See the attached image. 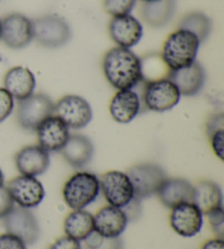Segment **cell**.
<instances>
[{
	"instance_id": "cell-11",
	"label": "cell",
	"mask_w": 224,
	"mask_h": 249,
	"mask_svg": "<svg viewBox=\"0 0 224 249\" xmlns=\"http://www.w3.org/2000/svg\"><path fill=\"white\" fill-rule=\"evenodd\" d=\"M3 225L8 233L22 239L26 245H32L41 235L37 217L29 209L15 207L3 217Z\"/></svg>"
},
{
	"instance_id": "cell-36",
	"label": "cell",
	"mask_w": 224,
	"mask_h": 249,
	"mask_svg": "<svg viewBox=\"0 0 224 249\" xmlns=\"http://www.w3.org/2000/svg\"><path fill=\"white\" fill-rule=\"evenodd\" d=\"M201 249H224V239L216 237L205 242Z\"/></svg>"
},
{
	"instance_id": "cell-37",
	"label": "cell",
	"mask_w": 224,
	"mask_h": 249,
	"mask_svg": "<svg viewBox=\"0 0 224 249\" xmlns=\"http://www.w3.org/2000/svg\"><path fill=\"white\" fill-rule=\"evenodd\" d=\"M4 186V175H3V172L1 171V168H0V187Z\"/></svg>"
},
{
	"instance_id": "cell-9",
	"label": "cell",
	"mask_w": 224,
	"mask_h": 249,
	"mask_svg": "<svg viewBox=\"0 0 224 249\" xmlns=\"http://www.w3.org/2000/svg\"><path fill=\"white\" fill-rule=\"evenodd\" d=\"M98 178L101 193L110 206L123 209L134 198L133 187L127 173L109 171Z\"/></svg>"
},
{
	"instance_id": "cell-24",
	"label": "cell",
	"mask_w": 224,
	"mask_h": 249,
	"mask_svg": "<svg viewBox=\"0 0 224 249\" xmlns=\"http://www.w3.org/2000/svg\"><path fill=\"white\" fill-rule=\"evenodd\" d=\"M194 202L199 210L205 214L210 210L223 207V194L221 187L212 180H201L194 186Z\"/></svg>"
},
{
	"instance_id": "cell-3",
	"label": "cell",
	"mask_w": 224,
	"mask_h": 249,
	"mask_svg": "<svg viewBox=\"0 0 224 249\" xmlns=\"http://www.w3.org/2000/svg\"><path fill=\"white\" fill-rule=\"evenodd\" d=\"M101 194L100 178L93 173L77 172L62 187V198L73 210H83Z\"/></svg>"
},
{
	"instance_id": "cell-29",
	"label": "cell",
	"mask_w": 224,
	"mask_h": 249,
	"mask_svg": "<svg viewBox=\"0 0 224 249\" xmlns=\"http://www.w3.org/2000/svg\"><path fill=\"white\" fill-rule=\"evenodd\" d=\"M209 225L213 233L216 234V237L223 238L224 236V211L223 207L216 208L205 213Z\"/></svg>"
},
{
	"instance_id": "cell-33",
	"label": "cell",
	"mask_w": 224,
	"mask_h": 249,
	"mask_svg": "<svg viewBox=\"0 0 224 249\" xmlns=\"http://www.w3.org/2000/svg\"><path fill=\"white\" fill-rule=\"evenodd\" d=\"M15 207V202H13L7 187H0V219H3Z\"/></svg>"
},
{
	"instance_id": "cell-20",
	"label": "cell",
	"mask_w": 224,
	"mask_h": 249,
	"mask_svg": "<svg viewBox=\"0 0 224 249\" xmlns=\"http://www.w3.org/2000/svg\"><path fill=\"white\" fill-rule=\"evenodd\" d=\"M35 87L37 80L34 74L25 67H13L4 74L3 89L17 101H22L32 95Z\"/></svg>"
},
{
	"instance_id": "cell-6",
	"label": "cell",
	"mask_w": 224,
	"mask_h": 249,
	"mask_svg": "<svg viewBox=\"0 0 224 249\" xmlns=\"http://www.w3.org/2000/svg\"><path fill=\"white\" fill-rule=\"evenodd\" d=\"M54 102L44 93H33L26 99L19 101L17 121L26 130H37L45 119L54 115Z\"/></svg>"
},
{
	"instance_id": "cell-22",
	"label": "cell",
	"mask_w": 224,
	"mask_h": 249,
	"mask_svg": "<svg viewBox=\"0 0 224 249\" xmlns=\"http://www.w3.org/2000/svg\"><path fill=\"white\" fill-rule=\"evenodd\" d=\"M60 153L71 167L83 168L92 161L94 146L87 136L70 135Z\"/></svg>"
},
{
	"instance_id": "cell-27",
	"label": "cell",
	"mask_w": 224,
	"mask_h": 249,
	"mask_svg": "<svg viewBox=\"0 0 224 249\" xmlns=\"http://www.w3.org/2000/svg\"><path fill=\"white\" fill-rule=\"evenodd\" d=\"M84 242L88 249H124V244L120 237L105 238L96 232H93Z\"/></svg>"
},
{
	"instance_id": "cell-30",
	"label": "cell",
	"mask_w": 224,
	"mask_h": 249,
	"mask_svg": "<svg viewBox=\"0 0 224 249\" xmlns=\"http://www.w3.org/2000/svg\"><path fill=\"white\" fill-rule=\"evenodd\" d=\"M213 153L221 160L224 157V128H219L207 133Z\"/></svg>"
},
{
	"instance_id": "cell-4",
	"label": "cell",
	"mask_w": 224,
	"mask_h": 249,
	"mask_svg": "<svg viewBox=\"0 0 224 249\" xmlns=\"http://www.w3.org/2000/svg\"><path fill=\"white\" fill-rule=\"evenodd\" d=\"M181 93L167 77L147 81L142 92V104L155 113H164L173 109L181 101Z\"/></svg>"
},
{
	"instance_id": "cell-31",
	"label": "cell",
	"mask_w": 224,
	"mask_h": 249,
	"mask_svg": "<svg viewBox=\"0 0 224 249\" xmlns=\"http://www.w3.org/2000/svg\"><path fill=\"white\" fill-rule=\"evenodd\" d=\"M15 108V99L4 90L3 88H0V123L10 116Z\"/></svg>"
},
{
	"instance_id": "cell-23",
	"label": "cell",
	"mask_w": 224,
	"mask_h": 249,
	"mask_svg": "<svg viewBox=\"0 0 224 249\" xmlns=\"http://www.w3.org/2000/svg\"><path fill=\"white\" fill-rule=\"evenodd\" d=\"M176 12L175 0H158L143 2L141 15L148 25L152 28H163L173 20Z\"/></svg>"
},
{
	"instance_id": "cell-18",
	"label": "cell",
	"mask_w": 224,
	"mask_h": 249,
	"mask_svg": "<svg viewBox=\"0 0 224 249\" xmlns=\"http://www.w3.org/2000/svg\"><path fill=\"white\" fill-rule=\"evenodd\" d=\"M15 163L20 175L37 177L48 170L51 158L41 145H26L16 154Z\"/></svg>"
},
{
	"instance_id": "cell-35",
	"label": "cell",
	"mask_w": 224,
	"mask_h": 249,
	"mask_svg": "<svg viewBox=\"0 0 224 249\" xmlns=\"http://www.w3.org/2000/svg\"><path fill=\"white\" fill-rule=\"evenodd\" d=\"M141 200L137 199L134 197L131 202H129L126 207L123 208V211L125 212V214L128 217V221H134L138 219L141 214V206H140Z\"/></svg>"
},
{
	"instance_id": "cell-19",
	"label": "cell",
	"mask_w": 224,
	"mask_h": 249,
	"mask_svg": "<svg viewBox=\"0 0 224 249\" xmlns=\"http://www.w3.org/2000/svg\"><path fill=\"white\" fill-rule=\"evenodd\" d=\"M38 145L47 152L60 151L69 139L70 132L67 124L55 115L45 119L37 128Z\"/></svg>"
},
{
	"instance_id": "cell-12",
	"label": "cell",
	"mask_w": 224,
	"mask_h": 249,
	"mask_svg": "<svg viewBox=\"0 0 224 249\" xmlns=\"http://www.w3.org/2000/svg\"><path fill=\"white\" fill-rule=\"evenodd\" d=\"M169 225L182 237H194L204 225V213L194 202H184L173 207L169 213Z\"/></svg>"
},
{
	"instance_id": "cell-1",
	"label": "cell",
	"mask_w": 224,
	"mask_h": 249,
	"mask_svg": "<svg viewBox=\"0 0 224 249\" xmlns=\"http://www.w3.org/2000/svg\"><path fill=\"white\" fill-rule=\"evenodd\" d=\"M103 73L116 90L134 89L143 81L141 59L128 48L116 46L103 57Z\"/></svg>"
},
{
	"instance_id": "cell-16",
	"label": "cell",
	"mask_w": 224,
	"mask_h": 249,
	"mask_svg": "<svg viewBox=\"0 0 224 249\" xmlns=\"http://www.w3.org/2000/svg\"><path fill=\"white\" fill-rule=\"evenodd\" d=\"M94 217V232L105 238L120 237L129 223L123 209L113 206L101 208Z\"/></svg>"
},
{
	"instance_id": "cell-8",
	"label": "cell",
	"mask_w": 224,
	"mask_h": 249,
	"mask_svg": "<svg viewBox=\"0 0 224 249\" xmlns=\"http://www.w3.org/2000/svg\"><path fill=\"white\" fill-rule=\"evenodd\" d=\"M54 115L60 118L69 129H82L91 123L93 110L83 97L75 94L65 95L54 106Z\"/></svg>"
},
{
	"instance_id": "cell-25",
	"label": "cell",
	"mask_w": 224,
	"mask_h": 249,
	"mask_svg": "<svg viewBox=\"0 0 224 249\" xmlns=\"http://www.w3.org/2000/svg\"><path fill=\"white\" fill-rule=\"evenodd\" d=\"M66 236L75 241H86L94 232V217L91 213L83 210H73L66 216L64 222Z\"/></svg>"
},
{
	"instance_id": "cell-32",
	"label": "cell",
	"mask_w": 224,
	"mask_h": 249,
	"mask_svg": "<svg viewBox=\"0 0 224 249\" xmlns=\"http://www.w3.org/2000/svg\"><path fill=\"white\" fill-rule=\"evenodd\" d=\"M26 244L10 233L0 235V249H26Z\"/></svg>"
},
{
	"instance_id": "cell-5",
	"label": "cell",
	"mask_w": 224,
	"mask_h": 249,
	"mask_svg": "<svg viewBox=\"0 0 224 249\" xmlns=\"http://www.w3.org/2000/svg\"><path fill=\"white\" fill-rule=\"evenodd\" d=\"M33 39L39 45L57 48L66 45L71 38V29L64 18L57 15L39 17L32 21Z\"/></svg>"
},
{
	"instance_id": "cell-28",
	"label": "cell",
	"mask_w": 224,
	"mask_h": 249,
	"mask_svg": "<svg viewBox=\"0 0 224 249\" xmlns=\"http://www.w3.org/2000/svg\"><path fill=\"white\" fill-rule=\"evenodd\" d=\"M137 0H103L104 10L112 17L131 15Z\"/></svg>"
},
{
	"instance_id": "cell-7",
	"label": "cell",
	"mask_w": 224,
	"mask_h": 249,
	"mask_svg": "<svg viewBox=\"0 0 224 249\" xmlns=\"http://www.w3.org/2000/svg\"><path fill=\"white\" fill-rule=\"evenodd\" d=\"M127 175L133 187L134 197L139 200L156 195L160 186L167 178L162 167L155 163H141L129 168Z\"/></svg>"
},
{
	"instance_id": "cell-14",
	"label": "cell",
	"mask_w": 224,
	"mask_h": 249,
	"mask_svg": "<svg viewBox=\"0 0 224 249\" xmlns=\"http://www.w3.org/2000/svg\"><path fill=\"white\" fill-rule=\"evenodd\" d=\"M109 32L116 45L131 50L141 41L143 26L137 18L131 15H124L112 18Z\"/></svg>"
},
{
	"instance_id": "cell-2",
	"label": "cell",
	"mask_w": 224,
	"mask_h": 249,
	"mask_svg": "<svg viewBox=\"0 0 224 249\" xmlns=\"http://www.w3.org/2000/svg\"><path fill=\"white\" fill-rule=\"evenodd\" d=\"M200 41L185 30H177L165 39L161 57L168 70H178L196 61Z\"/></svg>"
},
{
	"instance_id": "cell-15",
	"label": "cell",
	"mask_w": 224,
	"mask_h": 249,
	"mask_svg": "<svg viewBox=\"0 0 224 249\" xmlns=\"http://www.w3.org/2000/svg\"><path fill=\"white\" fill-rule=\"evenodd\" d=\"M167 78L175 84L181 95L195 96L203 90L207 75L204 67L196 60L185 68L168 70Z\"/></svg>"
},
{
	"instance_id": "cell-21",
	"label": "cell",
	"mask_w": 224,
	"mask_h": 249,
	"mask_svg": "<svg viewBox=\"0 0 224 249\" xmlns=\"http://www.w3.org/2000/svg\"><path fill=\"white\" fill-rule=\"evenodd\" d=\"M156 196L163 206L172 209L177 204L192 202L194 185L187 179L178 178V177H174V178L167 177L160 186Z\"/></svg>"
},
{
	"instance_id": "cell-38",
	"label": "cell",
	"mask_w": 224,
	"mask_h": 249,
	"mask_svg": "<svg viewBox=\"0 0 224 249\" xmlns=\"http://www.w3.org/2000/svg\"><path fill=\"white\" fill-rule=\"evenodd\" d=\"M143 2H153V1H158V0H141Z\"/></svg>"
},
{
	"instance_id": "cell-10",
	"label": "cell",
	"mask_w": 224,
	"mask_h": 249,
	"mask_svg": "<svg viewBox=\"0 0 224 249\" xmlns=\"http://www.w3.org/2000/svg\"><path fill=\"white\" fill-rule=\"evenodd\" d=\"M7 189L15 204L29 210L38 207L45 198L43 184L33 176H17L9 181Z\"/></svg>"
},
{
	"instance_id": "cell-13",
	"label": "cell",
	"mask_w": 224,
	"mask_h": 249,
	"mask_svg": "<svg viewBox=\"0 0 224 249\" xmlns=\"http://www.w3.org/2000/svg\"><path fill=\"white\" fill-rule=\"evenodd\" d=\"M1 39L9 48L21 50L33 41L32 20L21 13H11L1 20Z\"/></svg>"
},
{
	"instance_id": "cell-17",
	"label": "cell",
	"mask_w": 224,
	"mask_h": 249,
	"mask_svg": "<svg viewBox=\"0 0 224 249\" xmlns=\"http://www.w3.org/2000/svg\"><path fill=\"white\" fill-rule=\"evenodd\" d=\"M142 101L133 89L118 90L110 102L111 117L118 124H129L141 110Z\"/></svg>"
},
{
	"instance_id": "cell-34",
	"label": "cell",
	"mask_w": 224,
	"mask_h": 249,
	"mask_svg": "<svg viewBox=\"0 0 224 249\" xmlns=\"http://www.w3.org/2000/svg\"><path fill=\"white\" fill-rule=\"evenodd\" d=\"M48 249H82L79 241L71 238L69 236H62L56 239Z\"/></svg>"
},
{
	"instance_id": "cell-26",
	"label": "cell",
	"mask_w": 224,
	"mask_h": 249,
	"mask_svg": "<svg viewBox=\"0 0 224 249\" xmlns=\"http://www.w3.org/2000/svg\"><path fill=\"white\" fill-rule=\"evenodd\" d=\"M179 30L188 31L197 36L200 43L209 37L212 30V22L208 16L203 12H190L183 18L178 25Z\"/></svg>"
},
{
	"instance_id": "cell-39",
	"label": "cell",
	"mask_w": 224,
	"mask_h": 249,
	"mask_svg": "<svg viewBox=\"0 0 224 249\" xmlns=\"http://www.w3.org/2000/svg\"><path fill=\"white\" fill-rule=\"evenodd\" d=\"M0 39H1V20H0Z\"/></svg>"
}]
</instances>
